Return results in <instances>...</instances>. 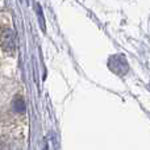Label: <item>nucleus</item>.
<instances>
[{"instance_id": "3", "label": "nucleus", "mask_w": 150, "mask_h": 150, "mask_svg": "<svg viewBox=\"0 0 150 150\" xmlns=\"http://www.w3.org/2000/svg\"><path fill=\"white\" fill-rule=\"evenodd\" d=\"M13 108H15L16 112H20V113H24L26 109L25 107V101H24L23 98H20V96H17V98H15V100H13Z\"/></svg>"}, {"instance_id": "2", "label": "nucleus", "mask_w": 150, "mask_h": 150, "mask_svg": "<svg viewBox=\"0 0 150 150\" xmlns=\"http://www.w3.org/2000/svg\"><path fill=\"white\" fill-rule=\"evenodd\" d=\"M1 44H3V49L8 53H12L16 47V42H15V34L12 30H5L1 36Z\"/></svg>"}, {"instance_id": "4", "label": "nucleus", "mask_w": 150, "mask_h": 150, "mask_svg": "<svg viewBox=\"0 0 150 150\" xmlns=\"http://www.w3.org/2000/svg\"><path fill=\"white\" fill-rule=\"evenodd\" d=\"M149 87H150V86H149Z\"/></svg>"}, {"instance_id": "1", "label": "nucleus", "mask_w": 150, "mask_h": 150, "mask_svg": "<svg viewBox=\"0 0 150 150\" xmlns=\"http://www.w3.org/2000/svg\"><path fill=\"white\" fill-rule=\"evenodd\" d=\"M108 66H109V69H111V70L113 71L115 74H117V75L127 74L128 69H129V67H128L127 59H125V57H124V55H121V54L113 55V57L109 58Z\"/></svg>"}]
</instances>
